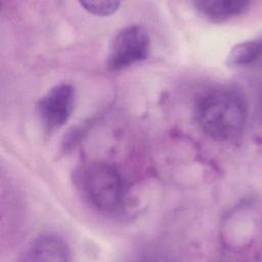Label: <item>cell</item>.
I'll use <instances>...</instances> for the list:
<instances>
[{"label": "cell", "mask_w": 262, "mask_h": 262, "mask_svg": "<svg viewBox=\"0 0 262 262\" xmlns=\"http://www.w3.org/2000/svg\"><path fill=\"white\" fill-rule=\"evenodd\" d=\"M261 42L260 39L244 41L234 45L227 57L226 63L230 67H245L254 63L260 56Z\"/></svg>", "instance_id": "obj_7"}, {"label": "cell", "mask_w": 262, "mask_h": 262, "mask_svg": "<svg viewBox=\"0 0 262 262\" xmlns=\"http://www.w3.org/2000/svg\"><path fill=\"white\" fill-rule=\"evenodd\" d=\"M70 249L66 241L51 233L41 234L36 237L25 252L24 260L27 261H69Z\"/></svg>", "instance_id": "obj_5"}, {"label": "cell", "mask_w": 262, "mask_h": 262, "mask_svg": "<svg viewBox=\"0 0 262 262\" xmlns=\"http://www.w3.org/2000/svg\"><path fill=\"white\" fill-rule=\"evenodd\" d=\"M75 89L71 84L61 83L52 87L38 102V113L44 127L54 131L62 127L74 110Z\"/></svg>", "instance_id": "obj_4"}, {"label": "cell", "mask_w": 262, "mask_h": 262, "mask_svg": "<svg viewBox=\"0 0 262 262\" xmlns=\"http://www.w3.org/2000/svg\"><path fill=\"white\" fill-rule=\"evenodd\" d=\"M150 39L140 26H128L122 29L112 42L107 55V68L121 71L147 58Z\"/></svg>", "instance_id": "obj_3"}, {"label": "cell", "mask_w": 262, "mask_h": 262, "mask_svg": "<svg viewBox=\"0 0 262 262\" xmlns=\"http://www.w3.org/2000/svg\"><path fill=\"white\" fill-rule=\"evenodd\" d=\"M199 127L211 138L232 140L243 132L247 103L241 92L229 87L213 88L203 93L194 107Z\"/></svg>", "instance_id": "obj_1"}, {"label": "cell", "mask_w": 262, "mask_h": 262, "mask_svg": "<svg viewBox=\"0 0 262 262\" xmlns=\"http://www.w3.org/2000/svg\"><path fill=\"white\" fill-rule=\"evenodd\" d=\"M194 7L204 15L223 20L244 14L250 7V1L239 0H198L193 2Z\"/></svg>", "instance_id": "obj_6"}, {"label": "cell", "mask_w": 262, "mask_h": 262, "mask_svg": "<svg viewBox=\"0 0 262 262\" xmlns=\"http://www.w3.org/2000/svg\"><path fill=\"white\" fill-rule=\"evenodd\" d=\"M80 5L89 13L105 16L116 12L120 6L117 1H82Z\"/></svg>", "instance_id": "obj_8"}, {"label": "cell", "mask_w": 262, "mask_h": 262, "mask_svg": "<svg viewBox=\"0 0 262 262\" xmlns=\"http://www.w3.org/2000/svg\"><path fill=\"white\" fill-rule=\"evenodd\" d=\"M82 187L89 203L102 212H114L124 202L123 177L114 166L107 163L90 164L84 170Z\"/></svg>", "instance_id": "obj_2"}]
</instances>
